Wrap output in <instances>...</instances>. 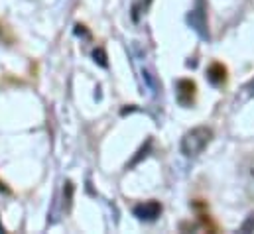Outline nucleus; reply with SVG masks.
Masks as SVG:
<instances>
[{"mask_svg":"<svg viewBox=\"0 0 254 234\" xmlns=\"http://www.w3.org/2000/svg\"><path fill=\"white\" fill-rule=\"evenodd\" d=\"M211 138H213V130L211 128H207V126H195V128H191L190 132L184 136V140H182V152L188 158L199 156L209 146Z\"/></svg>","mask_w":254,"mask_h":234,"instance_id":"f257e3e1","label":"nucleus"},{"mask_svg":"<svg viewBox=\"0 0 254 234\" xmlns=\"http://www.w3.org/2000/svg\"><path fill=\"white\" fill-rule=\"evenodd\" d=\"M160 213H162V205L158 201H144L134 207V217H138L140 221H156Z\"/></svg>","mask_w":254,"mask_h":234,"instance_id":"f03ea898","label":"nucleus"},{"mask_svg":"<svg viewBox=\"0 0 254 234\" xmlns=\"http://www.w3.org/2000/svg\"><path fill=\"white\" fill-rule=\"evenodd\" d=\"M195 91H197V87L191 79H180L178 81V101H180L182 107H190L193 103Z\"/></svg>","mask_w":254,"mask_h":234,"instance_id":"7ed1b4c3","label":"nucleus"},{"mask_svg":"<svg viewBox=\"0 0 254 234\" xmlns=\"http://www.w3.org/2000/svg\"><path fill=\"white\" fill-rule=\"evenodd\" d=\"M207 77L213 85H223L227 81V67L223 63H213L209 69H207Z\"/></svg>","mask_w":254,"mask_h":234,"instance_id":"20e7f679","label":"nucleus"},{"mask_svg":"<svg viewBox=\"0 0 254 234\" xmlns=\"http://www.w3.org/2000/svg\"><path fill=\"white\" fill-rule=\"evenodd\" d=\"M93 56H95V61H99L103 67H107V56H105V52H103V50H95V54H93Z\"/></svg>","mask_w":254,"mask_h":234,"instance_id":"39448f33","label":"nucleus"}]
</instances>
